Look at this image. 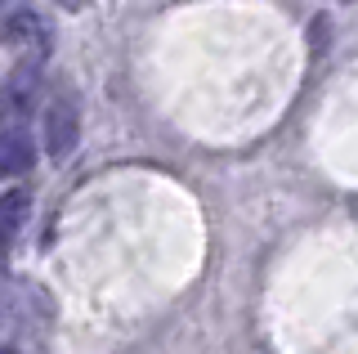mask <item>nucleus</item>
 Masks as SVG:
<instances>
[{"mask_svg": "<svg viewBox=\"0 0 358 354\" xmlns=\"http://www.w3.org/2000/svg\"><path fill=\"white\" fill-rule=\"evenodd\" d=\"M41 90H45V63L41 54H27L0 81V130H31V117L41 113Z\"/></svg>", "mask_w": 358, "mask_h": 354, "instance_id": "f257e3e1", "label": "nucleus"}, {"mask_svg": "<svg viewBox=\"0 0 358 354\" xmlns=\"http://www.w3.org/2000/svg\"><path fill=\"white\" fill-rule=\"evenodd\" d=\"M50 36H54V27L36 5L14 0L9 9H0V41H5V45H18L27 54H45L50 50Z\"/></svg>", "mask_w": 358, "mask_h": 354, "instance_id": "f03ea898", "label": "nucleus"}, {"mask_svg": "<svg viewBox=\"0 0 358 354\" xmlns=\"http://www.w3.org/2000/svg\"><path fill=\"white\" fill-rule=\"evenodd\" d=\"M76 139H81V113H76V104L67 94L50 99L45 104V117H41V143L45 153H50V162H67L76 148Z\"/></svg>", "mask_w": 358, "mask_h": 354, "instance_id": "7ed1b4c3", "label": "nucleus"}, {"mask_svg": "<svg viewBox=\"0 0 358 354\" xmlns=\"http://www.w3.org/2000/svg\"><path fill=\"white\" fill-rule=\"evenodd\" d=\"M36 166V139L31 130H0V175L18 180Z\"/></svg>", "mask_w": 358, "mask_h": 354, "instance_id": "20e7f679", "label": "nucleus"}, {"mask_svg": "<svg viewBox=\"0 0 358 354\" xmlns=\"http://www.w3.org/2000/svg\"><path fill=\"white\" fill-rule=\"evenodd\" d=\"M27 206H31V193L27 189H9L0 197V251H9L27 225Z\"/></svg>", "mask_w": 358, "mask_h": 354, "instance_id": "39448f33", "label": "nucleus"}, {"mask_svg": "<svg viewBox=\"0 0 358 354\" xmlns=\"http://www.w3.org/2000/svg\"><path fill=\"white\" fill-rule=\"evenodd\" d=\"M54 5H59V9H85L90 0H54Z\"/></svg>", "mask_w": 358, "mask_h": 354, "instance_id": "423d86ee", "label": "nucleus"}, {"mask_svg": "<svg viewBox=\"0 0 358 354\" xmlns=\"http://www.w3.org/2000/svg\"><path fill=\"white\" fill-rule=\"evenodd\" d=\"M0 354H18V350H0Z\"/></svg>", "mask_w": 358, "mask_h": 354, "instance_id": "0eeeda50", "label": "nucleus"}, {"mask_svg": "<svg viewBox=\"0 0 358 354\" xmlns=\"http://www.w3.org/2000/svg\"><path fill=\"white\" fill-rule=\"evenodd\" d=\"M341 5H350V0H341Z\"/></svg>", "mask_w": 358, "mask_h": 354, "instance_id": "6e6552de", "label": "nucleus"}]
</instances>
